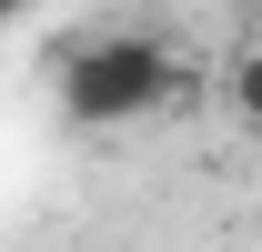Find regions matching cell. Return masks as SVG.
Listing matches in <instances>:
<instances>
[{
  "label": "cell",
  "instance_id": "obj_1",
  "mask_svg": "<svg viewBox=\"0 0 262 252\" xmlns=\"http://www.w3.org/2000/svg\"><path fill=\"white\" fill-rule=\"evenodd\" d=\"M182 101V71L151 31H91L61 51V121L71 131H121Z\"/></svg>",
  "mask_w": 262,
  "mask_h": 252
},
{
  "label": "cell",
  "instance_id": "obj_2",
  "mask_svg": "<svg viewBox=\"0 0 262 252\" xmlns=\"http://www.w3.org/2000/svg\"><path fill=\"white\" fill-rule=\"evenodd\" d=\"M222 101H232V121H242V131H262V40H252V51H242V61H232V81H222Z\"/></svg>",
  "mask_w": 262,
  "mask_h": 252
},
{
  "label": "cell",
  "instance_id": "obj_3",
  "mask_svg": "<svg viewBox=\"0 0 262 252\" xmlns=\"http://www.w3.org/2000/svg\"><path fill=\"white\" fill-rule=\"evenodd\" d=\"M20 10H31V0H0V20H20Z\"/></svg>",
  "mask_w": 262,
  "mask_h": 252
}]
</instances>
